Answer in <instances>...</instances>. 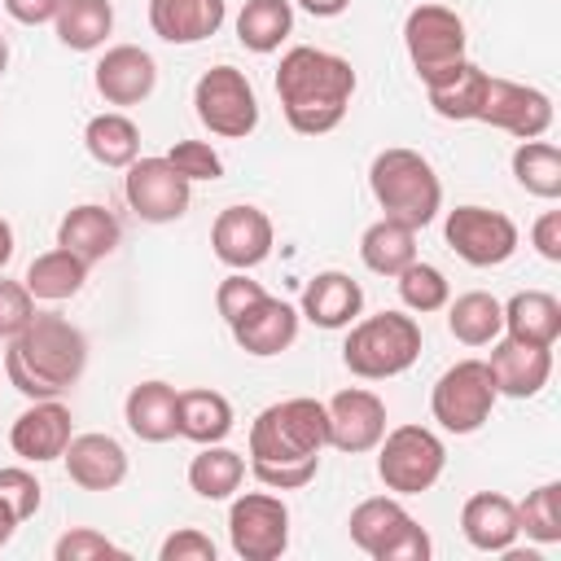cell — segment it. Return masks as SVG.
Instances as JSON below:
<instances>
[{"instance_id":"1","label":"cell","mask_w":561,"mask_h":561,"mask_svg":"<svg viewBox=\"0 0 561 561\" xmlns=\"http://www.w3.org/2000/svg\"><path fill=\"white\" fill-rule=\"evenodd\" d=\"M329 447V412L320 399H280L250 425V473L267 491H298L316 478Z\"/></svg>"},{"instance_id":"2","label":"cell","mask_w":561,"mask_h":561,"mask_svg":"<svg viewBox=\"0 0 561 561\" xmlns=\"http://www.w3.org/2000/svg\"><path fill=\"white\" fill-rule=\"evenodd\" d=\"M276 96L294 131L324 136L346 118V105L355 96V70L329 48L298 44L276 66Z\"/></svg>"},{"instance_id":"3","label":"cell","mask_w":561,"mask_h":561,"mask_svg":"<svg viewBox=\"0 0 561 561\" xmlns=\"http://www.w3.org/2000/svg\"><path fill=\"white\" fill-rule=\"evenodd\" d=\"M88 368V337L57 311H35L31 324L9 337L4 377L26 399H61Z\"/></svg>"},{"instance_id":"4","label":"cell","mask_w":561,"mask_h":561,"mask_svg":"<svg viewBox=\"0 0 561 561\" xmlns=\"http://www.w3.org/2000/svg\"><path fill=\"white\" fill-rule=\"evenodd\" d=\"M368 188L381 206L386 219H399L408 228H425L434 224L438 206H443V184L430 167V158H421L416 149H381L368 167Z\"/></svg>"},{"instance_id":"5","label":"cell","mask_w":561,"mask_h":561,"mask_svg":"<svg viewBox=\"0 0 561 561\" xmlns=\"http://www.w3.org/2000/svg\"><path fill=\"white\" fill-rule=\"evenodd\" d=\"M346 329L351 333L342 342V364L364 381L399 377L421 355V324L408 311H377Z\"/></svg>"},{"instance_id":"6","label":"cell","mask_w":561,"mask_h":561,"mask_svg":"<svg viewBox=\"0 0 561 561\" xmlns=\"http://www.w3.org/2000/svg\"><path fill=\"white\" fill-rule=\"evenodd\" d=\"M346 526H351V543L373 561H425L434 552L425 526H416V517L394 495L359 500Z\"/></svg>"},{"instance_id":"7","label":"cell","mask_w":561,"mask_h":561,"mask_svg":"<svg viewBox=\"0 0 561 561\" xmlns=\"http://www.w3.org/2000/svg\"><path fill=\"white\" fill-rule=\"evenodd\" d=\"M447 469V447L425 425H394L377 443V478L394 495H421L430 491Z\"/></svg>"},{"instance_id":"8","label":"cell","mask_w":561,"mask_h":561,"mask_svg":"<svg viewBox=\"0 0 561 561\" xmlns=\"http://www.w3.org/2000/svg\"><path fill=\"white\" fill-rule=\"evenodd\" d=\"M193 110L210 136L245 140L259 127V96L237 66H210L193 83Z\"/></svg>"},{"instance_id":"9","label":"cell","mask_w":561,"mask_h":561,"mask_svg":"<svg viewBox=\"0 0 561 561\" xmlns=\"http://www.w3.org/2000/svg\"><path fill=\"white\" fill-rule=\"evenodd\" d=\"M495 386L486 373V359H460L451 364L434 390H430V412L447 434H478L491 421L495 408Z\"/></svg>"},{"instance_id":"10","label":"cell","mask_w":561,"mask_h":561,"mask_svg":"<svg viewBox=\"0 0 561 561\" xmlns=\"http://www.w3.org/2000/svg\"><path fill=\"white\" fill-rule=\"evenodd\" d=\"M228 543L241 561H276L289 548V508L272 491H245L228 508Z\"/></svg>"},{"instance_id":"11","label":"cell","mask_w":561,"mask_h":561,"mask_svg":"<svg viewBox=\"0 0 561 561\" xmlns=\"http://www.w3.org/2000/svg\"><path fill=\"white\" fill-rule=\"evenodd\" d=\"M403 48H408L412 70L421 75V83H430L447 66L465 61V22H460V13L447 9V4H416L403 18Z\"/></svg>"},{"instance_id":"12","label":"cell","mask_w":561,"mask_h":561,"mask_svg":"<svg viewBox=\"0 0 561 561\" xmlns=\"http://www.w3.org/2000/svg\"><path fill=\"white\" fill-rule=\"evenodd\" d=\"M443 237L469 267H500V263H508L517 254V241H522L517 224L504 210H491V206H456V210H447Z\"/></svg>"},{"instance_id":"13","label":"cell","mask_w":561,"mask_h":561,"mask_svg":"<svg viewBox=\"0 0 561 561\" xmlns=\"http://www.w3.org/2000/svg\"><path fill=\"white\" fill-rule=\"evenodd\" d=\"M123 197L136 210V219L175 224L193 202V184L167 158H136L123 175Z\"/></svg>"},{"instance_id":"14","label":"cell","mask_w":561,"mask_h":561,"mask_svg":"<svg viewBox=\"0 0 561 561\" xmlns=\"http://www.w3.org/2000/svg\"><path fill=\"white\" fill-rule=\"evenodd\" d=\"M478 123H491L517 140H539L552 127V96L530 88V83H513V79H486V96L478 110Z\"/></svg>"},{"instance_id":"15","label":"cell","mask_w":561,"mask_h":561,"mask_svg":"<svg viewBox=\"0 0 561 561\" xmlns=\"http://www.w3.org/2000/svg\"><path fill=\"white\" fill-rule=\"evenodd\" d=\"M272 245H276V228H272L267 210H259V206H228L210 224V250L232 272L259 267L272 254Z\"/></svg>"},{"instance_id":"16","label":"cell","mask_w":561,"mask_h":561,"mask_svg":"<svg viewBox=\"0 0 561 561\" xmlns=\"http://www.w3.org/2000/svg\"><path fill=\"white\" fill-rule=\"evenodd\" d=\"M324 412H329V447H337L346 456L373 451L386 434V403L364 386L337 390L324 403Z\"/></svg>"},{"instance_id":"17","label":"cell","mask_w":561,"mask_h":561,"mask_svg":"<svg viewBox=\"0 0 561 561\" xmlns=\"http://www.w3.org/2000/svg\"><path fill=\"white\" fill-rule=\"evenodd\" d=\"M486 373H491L495 394L535 399L548 386V377H552V346H530V342H517V337H504L500 333L491 342Z\"/></svg>"},{"instance_id":"18","label":"cell","mask_w":561,"mask_h":561,"mask_svg":"<svg viewBox=\"0 0 561 561\" xmlns=\"http://www.w3.org/2000/svg\"><path fill=\"white\" fill-rule=\"evenodd\" d=\"M70 408L61 403V399H31V408L13 421V430H9V447L22 456V460H31V465H48V460H61V451H66V443L75 438V430H70Z\"/></svg>"},{"instance_id":"19","label":"cell","mask_w":561,"mask_h":561,"mask_svg":"<svg viewBox=\"0 0 561 561\" xmlns=\"http://www.w3.org/2000/svg\"><path fill=\"white\" fill-rule=\"evenodd\" d=\"M298 320H302V316H298L294 302L263 294V298H259L254 307H245L228 329H232V342H237L245 355L267 359V355H280V351L294 346V337H298Z\"/></svg>"},{"instance_id":"20","label":"cell","mask_w":561,"mask_h":561,"mask_svg":"<svg viewBox=\"0 0 561 561\" xmlns=\"http://www.w3.org/2000/svg\"><path fill=\"white\" fill-rule=\"evenodd\" d=\"M92 83L105 96V105H140L158 83V61L140 44H114L101 53Z\"/></svg>"},{"instance_id":"21","label":"cell","mask_w":561,"mask_h":561,"mask_svg":"<svg viewBox=\"0 0 561 561\" xmlns=\"http://www.w3.org/2000/svg\"><path fill=\"white\" fill-rule=\"evenodd\" d=\"M61 460H66L70 482L83 486V491H114L127 478V451H123V443L110 438V434H96V430L92 434H75L66 443Z\"/></svg>"},{"instance_id":"22","label":"cell","mask_w":561,"mask_h":561,"mask_svg":"<svg viewBox=\"0 0 561 561\" xmlns=\"http://www.w3.org/2000/svg\"><path fill=\"white\" fill-rule=\"evenodd\" d=\"M359 311H364V289H359V280H351L337 267L316 272L307 280L302 307H298V316H307L316 329H346L359 320Z\"/></svg>"},{"instance_id":"23","label":"cell","mask_w":561,"mask_h":561,"mask_svg":"<svg viewBox=\"0 0 561 561\" xmlns=\"http://www.w3.org/2000/svg\"><path fill=\"white\" fill-rule=\"evenodd\" d=\"M228 18V0H149V26L167 44H202Z\"/></svg>"},{"instance_id":"24","label":"cell","mask_w":561,"mask_h":561,"mask_svg":"<svg viewBox=\"0 0 561 561\" xmlns=\"http://www.w3.org/2000/svg\"><path fill=\"white\" fill-rule=\"evenodd\" d=\"M460 530L478 552H508L517 543V504L500 491H478L460 508Z\"/></svg>"},{"instance_id":"25","label":"cell","mask_w":561,"mask_h":561,"mask_svg":"<svg viewBox=\"0 0 561 561\" xmlns=\"http://www.w3.org/2000/svg\"><path fill=\"white\" fill-rule=\"evenodd\" d=\"M175 403H180V390L175 386H167V381H140L123 399V421H127V430L140 443H171V438H180Z\"/></svg>"},{"instance_id":"26","label":"cell","mask_w":561,"mask_h":561,"mask_svg":"<svg viewBox=\"0 0 561 561\" xmlns=\"http://www.w3.org/2000/svg\"><path fill=\"white\" fill-rule=\"evenodd\" d=\"M118 237H123L118 219L105 206H96V202H83V206L66 210L61 224H57V245L70 250V254H79L88 267L101 263V259H110L118 250Z\"/></svg>"},{"instance_id":"27","label":"cell","mask_w":561,"mask_h":561,"mask_svg":"<svg viewBox=\"0 0 561 561\" xmlns=\"http://www.w3.org/2000/svg\"><path fill=\"white\" fill-rule=\"evenodd\" d=\"M486 79H491V75L465 57V61L447 66L443 75H434V79L425 83V96H430V105H434V114H438V118L469 123V118H478V110H482Z\"/></svg>"},{"instance_id":"28","label":"cell","mask_w":561,"mask_h":561,"mask_svg":"<svg viewBox=\"0 0 561 561\" xmlns=\"http://www.w3.org/2000/svg\"><path fill=\"white\" fill-rule=\"evenodd\" d=\"M504 307V337L530 342V346H557L561 337V302L548 289H517Z\"/></svg>"},{"instance_id":"29","label":"cell","mask_w":561,"mask_h":561,"mask_svg":"<svg viewBox=\"0 0 561 561\" xmlns=\"http://www.w3.org/2000/svg\"><path fill=\"white\" fill-rule=\"evenodd\" d=\"M83 280H88V263L79 254L61 250V245L35 254L26 276H22V285L31 289L35 302H66V298H75L83 289Z\"/></svg>"},{"instance_id":"30","label":"cell","mask_w":561,"mask_h":561,"mask_svg":"<svg viewBox=\"0 0 561 561\" xmlns=\"http://www.w3.org/2000/svg\"><path fill=\"white\" fill-rule=\"evenodd\" d=\"M175 421H180V438L206 447V443H224L232 434V403L219 390H180L175 403Z\"/></svg>"},{"instance_id":"31","label":"cell","mask_w":561,"mask_h":561,"mask_svg":"<svg viewBox=\"0 0 561 561\" xmlns=\"http://www.w3.org/2000/svg\"><path fill=\"white\" fill-rule=\"evenodd\" d=\"M83 149L101 162V167H131L140 158V127L123 114V110H105V114H92L88 127H83Z\"/></svg>"},{"instance_id":"32","label":"cell","mask_w":561,"mask_h":561,"mask_svg":"<svg viewBox=\"0 0 561 561\" xmlns=\"http://www.w3.org/2000/svg\"><path fill=\"white\" fill-rule=\"evenodd\" d=\"M359 259H364V267L377 272V276H399V272L416 259V228H408V224L381 215L377 224L364 228V237H359Z\"/></svg>"},{"instance_id":"33","label":"cell","mask_w":561,"mask_h":561,"mask_svg":"<svg viewBox=\"0 0 561 561\" xmlns=\"http://www.w3.org/2000/svg\"><path fill=\"white\" fill-rule=\"evenodd\" d=\"M53 31L70 53H96L105 35L114 31V4L110 0H61Z\"/></svg>"},{"instance_id":"34","label":"cell","mask_w":561,"mask_h":561,"mask_svg":"<svg viewBox=\"0 0 561 561\" xmlns=\"http://www.w3.org/2000/svg\"><path fill=\"white\" fill-rule=\"evenodd\" d=\"M447 329L465 346H491L504 333V307L486 289H469L456 302H447Z\"/></svg>"},{"instance_id":"35","label":"cell","mask_w":561,"mask_h":561,"mask_svg":"<svg viewBox=\"0 0 561 561\" xmlns=\"http://www.w3.org/2000/svg\"><path fill=\"white\" fill-rule=\"evenodd\" d=\"M245 482V456L224 447V443H206L193 460H188V486L202 500H232Z\"/></svg>"},{"instance_id":"36","label":"cell","mask_w":561,"mask_h":561,"mask_svg":"<svg viewBox=\"0 0 561 561\" xmlns=\"http://www.w3.org/2000/svg\"><path fill=\"white\" fill-rule=\"evenodd\" d=\"M289 31H294L289 0H245L237 13V39L250 53H276Z\"/></svg>"},{"instance_id":"37","label":"cell","mask_w":561,"mask_h":561,"mask_svg":"<svg viewBox=\"0 0 561 561\" xmlns=\"http://www.w3.org/2000/svg\"><path fill=\"white\" fill-rule=\"evenodd\" d=\"M513 175L530 197L557 202L561 197V149L552 140H522L513 149Z\"/></svg>"},{"instance_id":"38","label":"cell","mask_w":561,"mask_h":561,"mask_svg":"<svg viewBox=\"0 0 561 561\" xmlns=\"http://www.w3.org/2000/svg\"><path fill=\"white\" fill-rule=\"evenodd\" d=\"M394 285H399L403 307L416 311V316L443 311V307L451 302V285H447V276H443L434 263H421V259H412V263L394 276Z\"/></svg>"},{"instance_id":"39","label":"cell","mask_w":561,"mask_h":561,"mask_svg":"<svg viewBox=\"0 0 561 561\" xmlns=\"http://www.w3.org/2000/svg\"><path fill=\"white\" fill-rule=\"evenodd\" d=\"M517 530L535 543H561V482H543L517 504Z\"/></svg>"},{"instance_id":"40","label":"cell","mask_w":561,"mask_h":561,"mask_svg":"<svg viewBox=\"0 0 561 561\" xmlns=\"http://www.w3.org/2000/svg\"><path fill=\"white\" fill-rule=\"evenodd\" d=\"M39 500H44V486L35 482V473H31V469H22V465L0 469V504L18 517V526H22L26 517H35V513H39Z\"/></svg>"},{"instance_id":"41","label":"cell","mask_w":561,"mask_h":561,"mask_svg":"<svg viewBox=\"0 0 561 561\" xmlns=\"http://www.w3.org/2000/svg\"><path fill=\"white\" fill-rule=\"evenodd\" d=\"M167 162H171L188 184H197V180H219V175H224V158H219L206 140H175V145L167 149Z\"/></svg>"},{"instance_id":"42","label":"cell","mask_w":561,"mask_h":561,"mask_svg":"<svg viewBox=\"0 0 561 561\" xmlns=\"http://www.w3.org/2000/svg\"><path fill=\"white\" fill-rule=\"evenodd\" d=\"M53 557L57 561H101V557H127L114 539H105L101 530H92V526H75V530H66L57 543H53Z\"/></svg>"},{"instance_id":"43","label":"cell","mask_w":561,"mask_h":561,"mask_svg":"<svg viewBox=\"0 0 561 561\" xmlns=\"http://www.w3.org/2000/svg\"><path fill=\"white\" fill-rule=\"evenodd\" d=\"M31 316H35L31 289H26L22 280H4V276H0V337H4V342L18 337V333L31 324Z\"/></svg>"},{"instance_id":"44","label":"cell","mask_w":561,"mask_h":561,"mask_svg":"<svg viewBox=\"0 0 561 561\" xmlns=\"http://www.w3.org/2000/svg\"><path fill=\"white\" fill-rule=\"evenodd\" d=\"M263 294H267V289H263L259 280H250L245 272H232V276L219 280V289H215V307H219V316L232 324V320H237L245 307H254Z\"/></svg>"},{"instance_id":"45","label":"cell","mask_w":561,"mask_h":561,"mask_svg":"<svg viewBox=\"0 0 561 561\" xmlns=\"http://www.w3.org/2000/svg\"><path fill=\"white\" fill-rule=\"evenodd\" d=\"M158 561H215V543H210V535H202L193 526H180L175 535L162 539Z\"/></svg>"},{"instance_id":"46","label":"cell","mask_w":561,"mask_h":561,"mask_svg":"<svg viewBox=\"0 0 561 561\" xmlns=\"http://www.w3.org/2000/svg\"><path fill=\"white\" fill-rule=\"evenodd\" d=\"M530 245L539 250V259L561 263V210H543L530 228Z\"/></svg>"},{"instance_id":"47","label":"cell","mask_w":561,"mask_h":561,"mask_svg":"<svg viewBox=\"0 0 561 561\" xmlns=\"http://www.w3.org/2000/svg\"><path fill=\"white\" fill-rule=\"evenodd\" d=\"M57 9H61V0H4V13L22 26H44L57 18Z\"/></svg>"},{"instance_id":"48","label":"cell","mask_w":561,"mask_h":561,"mask_svg":"<svg viewBox=\"0 0 561 561\" xmlns=\"http://www.w3.org/2000/svg\"><path fill=\"white\" fill-rule=\"evenodd\" d=\"M311 18H337V13H346V4L351 0H298Z\"/></svg>"},{"instance_id":"49","label":"cell","mask_w":561,"mask_h":561,"mask_svg":"<svg viewBox=\"0 0 561 561\" xmlns=\"http://www.w3.org/2000/svg\"><path fill=\"white\" fill-rule=\"evenodd\" d=\"M9 259H13V228L9 219H0V272L9 267Z\"/></svg>"},{"instance_id":"50","label":"cell","mask_w":561,"mask_h":561,"mask_svg":"<svg viewBox=\"0 0 561 561\" xmlns=\"http://www.w3.org/2000/svg\"><path fill=\"white\" fill-rule=\"evenodd\" d=\"M13 530H18V517H13V513H9L4 504H0V548H4L9 539H13Z\"/></svg>"},{"instance_id":"51","label":"cell","mask_w":561,"mask_h":561,"mask_svg":"<svg viewBox=\"0 0 561 561\" xmlns=\"http://www.w3.org/2000/svg\"><path fill=\"white\" fill-rule=\"evenodd\" d=\"M4 70H9V39L0 35V75H4Z\"/></svg>"}]
</instances>
